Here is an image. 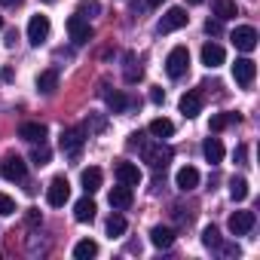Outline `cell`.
Wrapping results in <instances>:
<instances>
[{
  "instance_id": "cell-1",
  "label": "cell",
  "mask_w": 260,
  "mask_h": 260,
  "mask_svg": "<svg viewBox=\"0 0 260 260\" xmlns=\"http://www.w3.org/2000/svg\"><path fill=\"white\" fill-rule=\"evenodd\" d=\"M83 144H86V128H80V125L64 128L61 138H58V147H61V153H64V156H80Z\"/></svg>"
},
{
  "instance_id": "cell-2",
  "label": "cell",
  "mask_w": 260,
  "mask_h": 260,
  "mask_svg": "<svg viewBox=\"0 0 260 260\" xmlns=\"http://www.w3.org/2000/svg\"><path fill=\"white\" fill-rule=\"evenodd\" d=\"M187 68H190V52H187V46H175V49L169 52V58H166V74H169L172 80H181V77L187 74Z\"/></svg>"
},
{
  "instance_id": "cell-3",
  "label": "cell",
  "mask_w": 260,
  "mask_h": 260,
  "mask_svg": "<svg viewBox=\"0 0 260 260\" xmlns=\"http://www.w3.org/2000/svg\"><path fill=\"white\" fill-rule=\"evenodd\" d=\"M187 10L184 7H172V10H166V16L159 19V25H156V31L159 34H172V31H181L184 25H187Z\"/></svg>"
},
{
  "instance_id": "cell-4",
  "label": "cell",
  "mask_w": 260,
  "mask_h": 260,
  "mask_svg": "<svg viewBox=\"0 0 260 260\" xmlns=\"http://www.w3.org/2000/svg\"><path fill=\"white\" fill-rule=\"evenodd\" d=\"M71 199V184H68V178H52L49 181V187H46V202L52 205V208H61L64 202Z\"/></svg>"
},
{
  "instance_id": "cell-5",
  "label": "cell",
  "mask_w": 260,
  "mask_h": 260,
  "mask_svg": "<svg viewBox=\"0 0 260 260\" xmlns=\"http://www.w3.org/2000/svg\"><path fill=\"white\" fill-rule=\"evenodd\" d=\"M0 175H4L7 181H25L28 166H25V159H22L19 153H7L4 162H0Z\"/></svg>"
},
{
  "instance_id": "cell-6",
  "label": "cell",
  "mask_w": 260,
  "mask_h": 260,
  "mask_svg": "<svg viewBox=\"0 0 260 260\" xmlns=\"http://www.w3.org/2000/svg\"><path fill=\"white\" fill-rule=\"evenodd\" d=\"M141 153H144V159L150 162V169H156V172H159V169H166V166L172 162V150H169V147H162V141H159V144H147V141H144Z\"/></svg>"
},
{
  "instance_id": "cell-7",
  "label": "cell",
  "mask_w": 260,
  "mask_h": 260,
  "mask_svg": "<svg viewBox=\"0 0 260 260\" xmlns=\"http://www.w3.org/2000/svg\"><path fill=\"white\" fill-rule=\"evenodd\" d=\"M49 31H52L49 16H31V22H28V43L31 46H40L49 37Z\"/></svg>"
},
{
  "instance_id": "cell-8",
  "label": "cell",
  "mask_w": 260,
  "mask_h": 260,
  "mask_svg": "<svg viewBox=\"0 0 260 260\" xmlns=\"http://www.w3.org/2000/svg\"><path fill=\"white\" fill-rule=\"evenodd\" d=\"M68 34H71V40H74L77 46H83V43H89V40L95 37L92 25H89L86 19H80V16H71V19H68Z\"/></svg>"
},
{
  "instance_id": "cell-9",
  "label": "cell",
  "mask_w": 260,
  "mask_h": 260,
  "mask_svg": "<svg viewBox=\"0 0 260 260\" xmlns=\"http://www.w3.org/2000/svg\"><path fill=\"white\" fill-rule=\"evenodd\" d=\"M230 40H233V46H236L239 52H254V49H257V31H254L251 25H239Z\"/></svg>"
},
{
  "instance_id": "cell-10",
  "label": "cell",
  "mask_w": 260,
  "mask_h": 260,
  "mask_svg": "<svg viewBox=\"0 0 260 260\" xmlns=\"http://www.w3.org/2000/svg\"><path fill=\"white\" fill-rule=\"evenodd\" d=\"M254 77H257V64H254L251 58H236V64H233V80L248 89V86L254 83Z\"/></svg>"
},
{
  "instance_id": "cell-11",
  "label": "cell",
  "mask_w": 260,
  "mask_h": 260,
  "mask_svg": "<svg viewBox=\"0 0 260 260\" xmlns=\"http://www.w3.org/2000/svg\"><path fill=\"white\" fill-rule=\"evenodd\" d=\"M254 223H257L254 211H233L230 214V233L233 236H248L254 230Z\"/></svg>"
},
{
  "instance_id": "cell-12",
  "label": "cell",
  "mask_w": 260,
  "mask_h": 260,
  "mask_svg": "<svg viewBox=\"0 0 260 260\" xmlns=\"http://www.w3.org/2000/svg\"><path fill=\"white\" fill-rule=\"evenodd\" d=\"M113 175H116V181L119 184H125V187H138L141 184V169L135 166V162H116V169H113Z\"/></svg>"
},
{
  "instance_id": "cell-13",
  "label": "cell",
  "mask_w": 260,
  "mask_h": 260,
  "mask_svg": "<svg viewBox=\"0 0 260 260\" xmlns=\"http://www.w3.org/2000/svg\"><path fill=\"white\" fill-rule=\"evenodd\" d=\"M175 187H178L181 193H190V190H196V187H199V172H196L193 166H184V169H178V175H175Z\"/></svg>"
},
{
  "instance_id": "cell-14",
  "label": "cell",
  "mask_w": 260,
  "mask_h": 260,
  "mask_svg": "<svg viewBox=\"0 0 260 260\" xmlns=\"http://www.w3.org/2000/svg\"><path fill=\"white\" fill-rule=\"evenodd\" d=\"M19 138H25L28 144H40V141H46V125L43 122H22Z\"/></svg>"
},
{
  "instance_id": "cell-15",
  "label": "cell",
  "mask_w": 260,
  "mask_h": 260,
  "mask_svg": "<svg viewBox=\"0 0 260 260\" xmlns=\"http://www.w3.org/2000/svg\"><path fill=\"white\" fill-rule=\"evenodd\" d=\"M101 98L107 101V107H110L113 113H122V110L128 107V98H125L119 89H113V92H110V86H107V83H101Z\"/></svg>"
},
{
  "instance_id": "cell-16",
  "label": "cell",
  "mask_w": 260,
  "mask_h": 260,
  "mask_svg": "<svg viewBox=\"0 0 260 260\" xmlns=\"http://www.w3.org/2000/svg\"><path fill=\"white\" fill-rule=\"evenodd\" d=\"M110 208H116V211H125L128 205H132V187H125V184H119V187H113L110 190Z\"/></svg>"
},
{
  "instance_id": "cell-17",
  "label": "cell",
  "mask_w": 260,
  "mask_h": 260,
  "mask_svg": "<svg viewBox=\"0 0 260 260\" xmlns=\"http://www.w3.org/2000/svg\"><path fill=\"white\" fill-rule=\"evenodd\" d=\"M223 58H226V52H223V46H217V43H205L202 46V64L205 68H220L223 64Z\"/></svg>"
},
{
  "instance_id": "cell-18",
  "label": "cell",
  "mask_w": 260,
  "mask_h": 260,
  "mask_svg": "<svg viewBox=\"0 0 260 260\" xmlns=\"http://www.w3.org/2000/svg\"><path fill=\"white\" fill-rule=\"evenodd\" d=\"M181 113L187 116V119H193V116H199V110H202V95L199 92H187V95H181Z\"/></svg>"
},
{
  "instance_id": "cell-19",
  "label": "cell",
  "mask_w": 260,
  "mask_h": 260,
  "mask_svg": "<svg viewBox=\"0 0 260 260\" xmlns=\"http://www.w3.org/2000/svg\"><path fill=\"white\" fill-rule=\"evenodd\" d=\"M101 181H104V175H101V169H83V175H80V184H83V190L92 196V193H98L101 190Z\"/></svg>"
},
{
  "instance_id": "cell-20",
  "label": "cell",
  "mask_w": 260,
  "mask_h": 260,
  "mask_svg": "<svg viewBox=\"0 0 260 260\" xmlns=\"http://www.w3.org/2000/svg\"><path fill=\"white\" fill-rule=\"evenodd\" d=\"M95 202L89 199V193H86V199H80L77 205H74V217H77V223H92L95 220Z\"/></svg>"
},
{
  "instance_id": "cell-21",
  "label": "cell",
  "mask_w": 260,
  "mask_h": 260,
  "mask_svg": "<svg viewBox=\"0 0 260 260\" xmlns=\"http://www.w3.org/2000/svg\"><path fill=\"white\" fill-rule=\"evenodd\" d=\"M147 132H150L153 138L166 141V138H172V135H175V122H172V119H166V116H156V119L150 122V128H147Z\"/></svg>"
},
{
  "instance_id": "cell-22",
  "label": "cell",
  "mask_w": 260,
  "mask_h": 260,
  "mask_svg": "<svg viewBox=\"0 0 260 260\" xmlns=\"http://www.w3.org/2000/svg\"><path fill=\"white\" fill-rule=\"evenodd\" d=\"M150 242H153V248H172L175 245V230L172 226H153Z\"/></svg>"
},
{
  "instance_id": "cell-23",
  "label": "cell",
  "mask_w": 260,
  "mask_h": 260,
  "mask_svg": "<svg viewBox=\"0 0 260 260\" xmlns=\"http://www.w3.org/2000/svg\"><path fill=\"white\" fill-rule=\"evenodd\" d=\"M58 89V71H43L40 77H37V92H43V95H52Z\"/></svg>"
},
{
  "instance_id": "cell-24",
  "label": "cell",
  "mask_w": 260,
  "mask_h": 260,
  "mask_svg": "<svg viewBox=\"0 0 260 260\" xmlns=\"http://www.w3.org/2000/svg\"><path fill=\"white\" fill-rule=\"evenodd\" d=\"M202 153H205V159H208L211 166H217V162L223 159V144H220V138H205Z\"/></svg>"
},
{
  "instance_id": "cell-25",
  "label": "cell",
  "mask_w": 260,
  "mask_h": 260,
  "mask_svg": "<svg viewBox=\"0 0 260 260\" xmlns=\"http://www.w3.org/2000/svg\"><path fill=\"white\" fill-rule=\"evenodd\" d=\"M233 122H242V116L239 113H214L211 122H208V132H220V128H226Z\"/></svg>"
},
{
  "instance_id": "cell-26",
  "label": "cell",
  "mask_w": 260,
  "mask_h": 260,
  "mask_svg": "<svg viewBox=\"0 0 260 260\" xmlns=\"http://www.w3.org/2000/svg\"><path fill=\"white\" fill-rule=\"evenodd\" d=\"M95 254H98V242H92V239H83V242L74 245V257L77 260H92Z\"/></svg>"
},
{
  "instance_id": "cell-27",
  "label": "cell",
  "mask_w": 260,
  "mask_h": 260,
  "mask_svg": "<svg viewBox=\"0 0 260 260\" xmlns=\"http://www.w3.org/2000/svg\"><path fill=\"white\" fill-rule=\"evenodd\" d=\"M49 159H52V150L46 147V141L34 144V150H31V162H34L37 169H43V166H49Z\"/></svg>"
},
{
  "instance_id": "cell-28",
  "label": "cell",
  "mask_w": 260,
  "mask_h": 260,
  "mask_svg": "<svg viewBox=\"0 0 260 260\" xmlns=\"http://www.w3.org/2000/svg\"><path fill=\"white\" fill-rule=\"evenodd\" d=\"M98 13H101V4H98V0H80V4H77V16L86 19V22L95 19Z\"/></svg>"
},
{
  "instance_id": "cell-29",
  "label": "cell",
  "mask_w": 260,
  "mask_h": 260,
  "mask_svg": "<svg viewBox=\"0 0 260 260\" xmlns=\"http://www.w3.org/2000/svg\"><path fill=\"white\" fill-rule=\"evenodd\" d=\"M214 16H217L220 22H226V19H236L239 10H236L233 0H217V4H214Z\"/></svg>"
},
{
  "instance_id": "cell-30",
  "label": "cell",
  "mask_w": 260,
  "mask_h": 260,
  "mask_svg": "<svg viewBox=\"0 0 260 260\" xmlns=\"http://www.w3.org/2000/svg\"><path fill=\"white\" fill-rule=\"evenodd\" d=\"M230 196H233V202H245L248 199V181L245 178H233L230 181Z\"/></svg>"
},
{
  "instance_id": "cell-31",
  "label": "cell",
  "mask_w": 260,
  "mask_h": 260,
  "mask_svg": "<svg viewBox=\"0 0 260 260\" xmlns=\"http://www.w3.org/2000/svg\"><path fill=\"white\" fill-rule=\"evenodd\" d=\"M141 77H144V71L135 61V55H125V83H138Z\"/></svg>"
},
{
  "instance_id": "cell-32",
  "label": "cell",
  "mask_w": 260,
  "mask_h": 260,
  "mask_svg": "<svg viewBox=\"0 0 260 260\" xmlns=\"http://www.w3.org/2000/svg\"><path fill=\"white\" fill-rule=\"evenodd\" d=\"M220 242H223V239H220L217 226H205V230H202V245H205V248L217 251V248H220Z\"/></svg>"
},
{
  "instance_id": "cell-33",
  "label": "cell",
  "mask_w": 260,
  "mask_h": 260,
  "mask_svg": "<svg viewBox=\"0 0 260 260\" xmlns=\"http://www.w3.org/2000/svg\"><path fill=\"white\" fill-rule=\"evenodd\" d=\"M122 233H125V217L116 211L107 217V236H122Z\"/></svg>"
},
{
  "instance_id": "cell-34",
  "label": "cell",
  "mask_w": 260,
  "mask_h": 260,
  "mask_svg": "<svg viewBox=\"0 0 260 260\" xmlns=\"http://www.w3.org/2000/svg\"><path fill=\"white\" fill-rule=\"evenodd\" d=\"M10 214H16V199L0 193V217H10Z\"/></svg>"
},
{
  "instance_id": "cell-35",
  "label": "cell",
  "mask_w": 260,
  "mask_h": 260,
  "mask_svg": "<svg viewBox=\"0 0 260 260\" xmlns=\"http://www.w3.org/2000/svg\"><path fill=\"white\" fill-rule=\"evenodd\" d=\"M104 116H98V113H89V119H86V128L89 132H104Z\"/></svg>"
},
{
  "instance_id": "cell-36",
  "label": "cell",
  "mask_w": 260,
  "mask_h": 260,
  "mask_svg": "<svg viewBox=\"0 0 260 260\" xmlns=\"http://www.w3.org/2000/svg\"><path fill=\"white\" fill-rule=\"evenodd\" d=\"M220 31H223V22H220V19H208V22H205V34H211V37H217Z\"/></svg>"
},
{
  "instance_id": "cell-37",
  "label": "cell",
  "mask_w": 260,
  "mask_h": 260,
  "mask_svg": "<svg viewBox=\"0 0 260 260\" xmlns=\"http://www.w3.org/2000/svg\"><path fill=\"white\" fill-rule=\"evenodd\" d=\"M40 220H43V217H40V211H37V208H28V214H25V223H28V226H37Z\"/></svg>"
},
{
  "instance_id": "cell-38",
  "label": "cell",
  "mask_w": 260,
  "mask_h": 260,
  "mask_svg": "<svg viewBox=\"0 0 260 260\" xmlns=\"http://www.w3.org/2000/svg\"><path fill=\"white\" fill-rule=\"evenodd\" d=\"M217 251H220V254H226V257H239V254H242V248H239V245H223V242H220V248H217Z\"/></svg>"
},
{
  "instance_id": "cell-39",
  "label": "cell",
  "mask_w": 260,
  "mask_h": 260,
  "mask_svg": "<svg viewBox=\"0 0 260 260\" xmlns=\"http://www.w3.org/2000/svg\"><path fill=\"white\" fill-rule=\"evenodd\" d=\"M150 101H153V104H162V101H166V92L153 86V89H150Z\"/></svg>"
},
{
  "instance_id": "cell-40",
  "label": "cell",
  "mask_w": 260,
  "mask_h": 260,
  "mask_svg": "<svg viewBox=\"0 0 260 260\" xmlns=\"http://www.w3.org/2000/svg\"><path fill=\"white\" fill-rule=\"evenodd\" d=\"M233 156H236V162H239V166H245V147H242V144L236 147V153H233Z\"/></svg>"
},
{
  "instance_id": "cell-41",
  "label": "cell",
  "mask_w": 260,
  "mask_h": 260,
  "mask_svg": "<svg viewBox=\"0 0 260 260\" xmlns=\"http://www.w3.org/2000/svg\"><path fill=\"white\" fill-rule=\"evenodd\" d=\"M0 4L10 7V10H16V7H22V4H25V0H0Z\"/></svg>"
},
{
  "instance_id": "cell-42",
  "label": "cell",
  "mask_w": 260,
  "mask_h": 260,
  "mask_svg": "<svg viewBox=\"0 0 260 260\" xmlns=\"http://www.w3.org/2000/svg\"><path fill=\"white\" fill-rule=\"evenodd\" d=\"M16 37H19V34H16V31H10V34H7V46H16Z\"/></svg>"
},
{
  "instance_id": "cell-43",
  "label": "cell",
  "mask_w": 260,
  "mask_h": 260,
  "mask_svg": "<svg viewBox=\"0 0 260 260\" xmlns=\"http://www.w3.org/2000/svg\"><path fill=\"white\" fill-rule=\"evenodd\" d=\"M159 4H166V0H150V7H159Z\"/></svg>"
},
{
  "instance_id": "cell-44",
  "label": "cell",
  "mask_w": 260,
  "mask_h": 260,
  "mask_svg": "<svg viewBox=\"0 0 260 260\" xmlns=\"http://www.w3.org/2000/svg\"><path fill=\"white\" fill-rule=\"evenodd\" d=\"M187 4H193V7H196V4H202V0H187Z\"/></svg>"
},
{
  "instance_id": "cell-45",
  "label": "cell",
  "mask_w": 260,
  "mask_h": 260,
  "mask_svg": "<svg viewBox=\"0 0 260 260\" xmlns=\"http://www.w3.org/2000/svg\"><path fill=\"white\" fill-rule=\"evenodd\" d=\"M43 4H55V0H43Z\"/></svg>"
},
{
  "instance_id": "cell-46",
  "label": "cell",
  "mask_w": 260,
  "mask_h": 260,
  "mask_svg": "<svg viewBox=\"0 0 260 260\" xmlns=\"http://www.w3.org/2000/svg\"><path fill=\"white\" fill-rule=\"evenodd\" d=\"M0 28H4V16H0Z\"/></svg>"
}]
</instances>
